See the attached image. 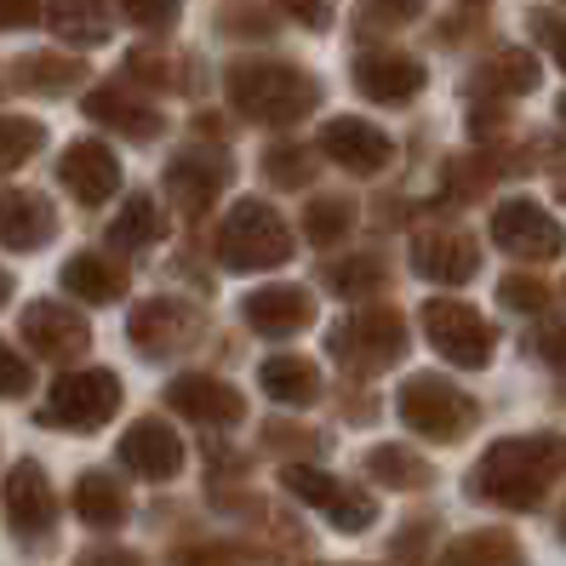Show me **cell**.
<instances>
[{
	"label": "cell",
	"instance_id": "1",
	"mask_svg": "<svg viewBox=\"0 0 566 566\" xmlns=\"http://www.w3.org/2000/svg\"><path fill=\"white\" fill-rule=\"evenodd\" d=\"M555 475H566V436L497 441L481 458V470L470 475V492L492 497V504H504V510H532Z\"/></svg>",
	"mask_w": 566,
	"mask_h": 566
},
{
	"label": "cell",
	"instance_id": "2",
	"mask_svg": "<svg viewBox=\"0 0 566 566\" xmlns=\"http://www.w3.org/2000/svg\"><path fill=\"white\" fill-rule=\"evenodd\" d=\"M401 418L429 441H458L463 429L475 423V401L458 395L447 378H412L401 389Z\"/></svg>",
	"mask_w": 566,
	"mask_h": 566
},
{
	"label": "cell",
	"instance_id": "3",
	"mask_svg": "<svg viewBox=\"0 0 566 566\" xmlns=\"http://www.w3.org/2000/svg\"><path fill=\"white\" fill-rule=\"evenodd\" d=\"M423 321H429V344H436L447 360L481 366L492 355V332H486V321L475 310H463V304H429Z\"/></svg>",
	"mask_w": 566,
	"mask_h": 566
},
{
	"label": "cell",
	"instance_id": "4",
	"mask_svg": "<svg viewBox=\"0 0 566 566\" xmlns=\"http://www.w3.org/2000/svg\"><path fill=\"white\" fill-rule=\"evenodd\" d=\"M492 235L504 252L515 258H555L560 252V229L544 207H532V201H510L504 212L492 218Z\"/></svg>",
	"mask_w": 566,
	"mask_h": 566
},
{
	"label": "cell",
	"instance_id": "5",
	"mask_svg": "<svg viewBox=\"0 0 566 566\" xmlns=\"http://www.w3.org/2000/svg\"><path fill=\"white\" fill-rule=\"evenodd\" d=\"M115 378H70V384H57L52 389V407H46V418L52 423H70V429H86V423H104L109 412H115Z\"/></svg>",
	"mask_w": 566,
	"mask_h": 566
},
{
	"label": "cell",
	"instance_id": "6",
	"mask_svg": "<svg viewBox=\"0 0 566 566\" xmlns=\"http://www.w3.org/2000/svg\"><path fill=\"white\" fill-rule=\"evenodd\" d=\"M286 486L297 497H310L315 510H332V521H338L344 532H360V526H373V497H360V492H344L332 475H315V470H292Z\"/></svg>",
	"mask_w": 566,
	"mask_h": 566
},
{
	"label": "cell",
	"instance_id": "7",
	"mask_svg": "<svg viewBox=\"0 0 566 566\" xmlns=\"http://www.w3.org/2000/svg\"><path fill=\"white\" fill-rule=\"evenodd\" d=\"M7 521L23 532V538H35V532L52 526V486L41 481L35 463H18L7 475Z\"/></svg>",
	"mask_w": 566,
	"mask_h": 566
},
{
	"label": "cell",
	"instance_id": "8",
	"mask_svg": "<svg viewBox=\"0 0 566 566\" xmlns=\"http://www.w3.org/2000/svg\"><path fill=\"white\" fill-rule=\"evenodd\" d=\"M120 458L132 463V470H144V475H155V481H166V475H178V463H184V447H178V436L166 423H138L126 436V447H120Z\"/></svg>",
	"mask_w": 566,
	"mask_h": 566
},
{
	"label": "cell",
	"instance_id": "9",
	"mask_svg": "<svg viewBox=\"0 0 566 566\" xmlns=\"http://www.w3.org/2000/svg\"><path fill=\"white\" fill-rule=\"evenodd\" d=\"M441 566H526V555L510 532H470L441 555Z\"/></svg>",
	"mask_w": 566,
	"mask_h": 566
},
{
	"label": "cell",
	"instance_id": "10",
	"mask_svg": "<svg viewBox=\"0 0 566 566\" xmlns=\"http://www.w3.org/2000/svg\"><path fill=\"white\" fill-rule=\"evenodd\" d=\"M172 401H178L189 418H201V423H229V418H241V401H235L229 389H218V384H178Z\"/></svg>",
	"mask_w": 566,
	"mask_h": 566
},
{
	"label": "cell",
	"instance_id": "11",
	"mask_svg": "<svg viewBox=\"0 0 566 566\" xmlns=\"http://www.w3.org/2000/svg\"><path fill=\"white\" fill-rule=\"evenodd\" d=\"M418 263H423L429 275H441V281H463V275L475 270V247L458 241V235H436V241L418 247Z\"/></svg>",
	"mask_w": 566,
	"mask_h": 566
},
{
	"label": "cell",
	"instance_id": "12",
	"mask_svg": "<svg viewBox=\"0 0 566 566\" xmlns=\"http://www.w3.org/2000/svg\"><path fill=\"white\" fill-rule=\"evenodd\" d=\"M75 504H81V515H86L92 526H115V521H126V497H120V486L104 481V475H86L81 492H75Z\"/></svg>",
	"mask_w": 566,
	"mask_h": 566
},
{
	"label": "cell",
	"instance_id": "13",
	"mask_svg": "<svg viewBox=\"0 0 566 566\" xmlns=\"http://www.w3.org/2000/svg\"><path fill=\"white\" fill-rule=\"evenodd\" d=\"M373 475L378 481H389V486H423L429 481V470L412 458V452H401V447H384V452H373Z\"/></svg>",
	"mask_w": 566,
	"mask_h": 566
},
{
	"label": "cell",
	"instance_id": "14",
	"mask_svg": "<svg viewBox=\"0 0 566 566\" xmlns=\"http://www.w3.org/2000/svg\"><path fill=\"white\" fill-rule=\"evenodd\" d=\"M263 384H270V395H281V401H310V395H315V373H310V366H297V360L270 366Z\"/></svg>",
	"mask_w": 566,
	"mask_h": 566
},
{
	"label": "cell",
	"instance_id": "15",
	"mask_svg": "<svg viewBox=\"0 0 566 566\" xmlns=\"http://www.w3.org/2000/svg\"><path fill=\"white\" fill-rule=\"evenodd\" d=\"M23 384H29V378H23V366H18L7 349H0V395H18Z\"/></svg>",
	"mask_w": 566,
	"mask_h": 566
},
{
	"label": "cell",
	"instance_id": "16",
	"mask_svg": "<svg viewBox=\"0 0 566 566\" xmlns=\"http://www.w3.org/2000/svg\"><path fill=\"white\" fill-rule=\"evenodd\" d=\"M504 304H515V310H538V304H544V292H538V286L510 281V286H504Z\"/></svg>",
	"mask_w": 566,
	"mask_h": 566
},
{
	"label": "cell",
	"instance_id": "17",
	"mask_svg": "<svg viewBox=\"0 0 566 566\" xmlns=\"http://www.w3.org/2000/svg\"><path fill=\"white\" fill-rule=\"evenodd\" d=\"M81 566H138L126 549H92V555H81Z\"/></svg>",
	"mask_w": 566,
	"mask_h": 566
},
{
	"label": "cell",
	"instance_id": "18",
	"mask_svg": "<svg viewBox=\"0 0 566 566\" xmlns=\"http://www.w3.org/2000/svg\"><path fill=\"white\" fill-rule=\"evenodd\" d=\"M544 41L555 46V63H566V23H549L544 18Z\"/></svg>",
	"mask_w": 566,
	"mask_h": 566
},
{
	"label": "cell",
	"instance_id": "19",
	"mask_svg": "<svg viewBox=\"0 0 566 566\" xmlns=\"http://www.w3.org/2000/svg\"><path fill=\"white\" fill-rule=\"evenodd\" d=\"M560 538H566V510H560Z\"/></svg>",
	"mask_w": 566,
	"mask_h": 566
},
{
	"label": "cell",
	"instance_id": "20",
	"mask_svg": "<svg viewBox=\"0 0 566 566\" xmlns=\"http://www.w3.org/2000/svg\"><path fill=\"white\" fill-rule=\"evenodd\" d=\"M560 195H566V172H560Z\"/></svg>",
	"mask_w": 566,
	"mask_h": 566
},
{
	"label": "cell",
	"instance_id": "21",
	"mask_svg": "<svg viewBox=\"0 0 566 566\" xmlns=\"http://www.w3.org/2000/svg\"><path fill=\"white\" fill-rule=\"evenodd\" d=\"M560 120H566V104H560Z\"/></svg>",
	"mask_w": 566,
	"mask_h": 566
}]
</instances>
